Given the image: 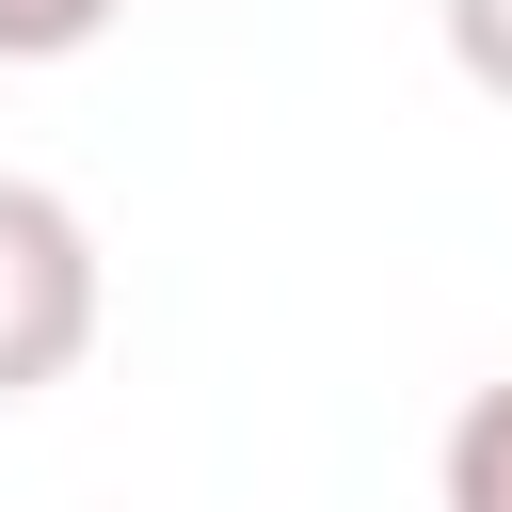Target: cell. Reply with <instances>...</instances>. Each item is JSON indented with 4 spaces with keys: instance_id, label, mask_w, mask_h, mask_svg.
Masks as SVG:
<instances>
[{
    "instance_id": "3957f363",
    "label": "cell",
    "mask_w": 512,
    "mask_h": 512,
    "mask_svg": "<svg viewBox=\"0 0 512 512\" xmlns=\"http://www.w3.org/2000/svg\"><path fill=\"white\" fill-rule=\"evenodd\" d=\"M128 0H0V64H64V48H96Z\"/></svg>"
},
{
    "instance_id": "7a4b0ae2",
    "label": "cell",
    "mask_w": 512,
    "mask_h": 512,
    "mask_svg": "<svg viewBox=\"0 0 512 512\" xmlns=\"http://www.w3.org/2000/svg\"><path fill=\"white\" fill-rule=\"evenodd\" d=\"M432 480H448V512H512V368L448 416V464H432Z\"/></svg>"
},
{
    "instance_id": "6da1fadb",
    "label": "cell",
    "mask_w": 512,
    "mask_h": 512,
    "mask_svg": "<svg viewBox=\"0 0 512 512\" xmlns=\"http://www.w3.org/2000/svg\"><path fill=\"white\" fill-rule=\"evenodd\" d=\"M96 352V240L48 176H0V400H48Z\"/></svg>"
},
{
    "instance_id": "277c9868",
    "label": "cell",
    "mask_w": 512,
    "mask_h": 512,
    "mask_svg": "<svg viewBox=\"0 0 512 512\" xmlns=\"http://www.w3.org/2000/svg\"><path fill=\"white\" fill-rule=\"evenodd\" d=\"M432 16H448V64L512 112V0H432Z\"/></svg>"
}]
</instances>
